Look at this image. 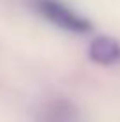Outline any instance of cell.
Returning a JSON list of instances; mask_svg holds the SVG:
<instances>
[{
  "label": "cell",
  "instance_id": "1",
  "mask_svg": "<svg viewBox=\"0 0 120 122\" xmlns=\"http://www.w3.org/2000/svg\"><path fill=\"white\" fill-rule=\"evenodd\" d=\"M30 5L41 18L51 25L71 34H86L92 30V23L88 18L74 11L62 0H30Z\"/></svg>",
  "mask_w": 120,
  "mask_h": 122
},
{
  "label": "cell",
  "instance_id": "2",
  "mask_svg": "<svg viewBox=\"0 0 120 122\" xmlns=\"http://www.w3.org/2000/svg\"><path fill=\"white\" fill-rule=\"evenodd\" d=\"M88 57L101 66H111L120 62V41L110 36H99L88 46Z\"/></svg>",
  "mask_w": 120,
  "mask_h": 122
}]
</instances>
